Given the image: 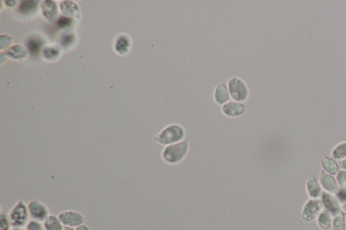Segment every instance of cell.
I'll list each match as a JSON object with an SVG mask.
<instances>
[{"label": "cell", "instance_id": "1", "mask_svg": "<svg viewBox=\"0 0 346 230\" xmlns=\"http://www.w3.org/2000/svg\"><path fill=\"white\" fill-rule=\"evenodd\" d=\"M186 131L182 125L171 124L166 126L155 135L153 140L159 145L168 146L186 139Z\"/></svg>", "mask_w": 346, "mask_h": 230}, {"label": "cell", "instance_id": "2", "mask_svg": "<svg viewBox=\"0 0 346 230\" xmlns=\"http://www.w3.org/2000/svg\"><path fill=\"white\" fill-rule=\"evenodd\" d=\"M190 149L188 139L165 146L161 153V158L164 163L169 165H176L181 163L186 158Z\"/></svg>", "mask_w": 346, "mask_h": 230}, {"label": "cell", "instance_id": "3", "mask_svg": "<svg viewBox=\"0 0 346 230\" xmlns=\"http://www.w3.org/2000/svg\"><path fill=\"white\" fill-rule=\"evenodd\" d=\"M228 85L230 98L232 101L245 103L250 97V89L242 78L232 76L228 78Z\"/></svg>", "mask_w": 346, "mask_h": 230}, {"label": "cell", "instance_id": "4", "mask_svg": "<svg viewBox=\"0 0 346 230\" xmlns=\"http://www.w3.org/2000/svg\"><path fill=\"white\" fill-rule=\"evenodd\" d=\"M8 215L12 228H25L31 219L28 206L23 200H18Z\"/></svg>", "mask_w": 346, "mask_h": 230}, {"label": "cell", "instance_id": "5", "mask_svg": "<svg viewBox=\"0 0 346 230\" xmlns=\"http://www.w3.org/2000/svg\"><path fill=\"white\" fill-rule=\"evenodd\" d=\"M323 202L320 199L309 198L304 204L302 210L300 220L304 222H311L317 218L320 213L323 211Z\"/></svg>", "mask_w": 346, "mask_h": 230}, {"label": "cell", "instance_id": "6", "mask_svg": "<svg viewBox=\"0 0 346 230\" xmlns=\"http://www.w3.org/2000/svg\"><path fill=\"white\" fill-rule=\"evenodd\" d=\"M58 216L65 227L77 228L87 222V218L83 213L74 210L62 211Z\"/></svg>", "mask_w": 346, "mask_h": 230}, {"label": "cell", "instance_id": "7", "mask_svg": "<svg viewBox=\"0 0 346 230\" xmlns=\"http://www.w3.org/2000/svg\"><path fill=\"white\" fill-rule=\"evenodd\" d=\"M27 206L31 220L43 223L51 215L48 207L40 200H31Z\"/></svg>", "mask_w": 346, "mask_h": 230}, {"label": "cell", "instance_id": "8", "mask_svg": "<svg viewBox=\"0 0 346 230\" xmlns=\"http://www.w3.org/2000/svg\"><path fill=\"white\" fill-rule=\"evenodd\" d=\"M320 200L323 202L324 209L329 211L333 216L342 211L341 202L336 195L323 191Z\"/></svg>", "mask_w": 346, "mask_h": 230}, {"label": "cell", "instance_id": "9", "mask_svg": "<svg viewBox=\"0 0 346 230\" xmlns=\"http://www.w3.org/2000/svg\"><path fill=\"white\" fill-rule=\"evenodd\" d=\"M246 107L244 104L235 101H230L221 107V111L228 118H235L244 114Z\"/></svg>", "mask_w": 346, "mask_h": 230}, {"label": "cell", "instance_id": "10", "mask_svg": "<svg viewBox=\"0 0 346 230\" xmlns=\"http://www.w3.org/2000/svg\"><path fill=\"white\" fill-rule=\"evenodd\" d=\"M319 183L324 191L332 193V194L336 195V193L340 189L338 183H337L336 179L334 178V176L326 173L323 169L320 171Z\"/></svg>", "mask_w": 346, "mask_h": 230}, {"label": "cell", "instance_id": "11", "mask_svg": "<svg viewBox=\"0 0 346 230\" xmlns=\"http://www.w3.org/2000/svg\"><path fill=\"white\" fill-rule=\"evenodd\" d=\"M230 98L228 85L223 81L220 82L216 86L215 90H214V101L217 105L222 106L224 104L230 101Z\"/></svg>", "mask_w": 346, "mask_h": 230}, {"label": "cell", "instance_id": "12", "mask_svg": "<svg viewBox=\"0 0 346 230\" xmlns=\"http://www.w3.org/2000/svg\"><path fill=\"white\" fill-rule=\"evenodd\" d=\"M323 189L315 176H310L306 183V191L308 196L312 199H319L323 194Z\"/></svg>", "mask_w": 346, "mask_h": 230}, {"label": "cell", "instance_id": "13", "mask_svg": "<svg viewBox=\"0 0 346 230\" xmlns=\"http://www.w3.org/2000/svg\"><path fill=\"white\" fill-rule=\"evenodd\" d=\"M131 47V37L127 34H120L115 42V49L117 54L126 55Z\"/></svg>", "mask_w": 346, "mask_h": 230}, {"label": "cell", "instance_id": "14", "mask_svg": "<svg viewBox=\"0 0 346 230\" xmlns=\"http://www.w3.org/2000/svg\"><path fill=\"white\" fill-rule=\"evenodd\" d=\"M320 164H321V167L323 170L332 176H336L339 171L341 170L338 161L335 160L331 157H322Z\"/></svg>", "mask_w": 346, "mask_h": 230}, {"label": "cell", "instance_id": "15", "mask_svg": "<svg viewBox=\"0 0 346 230\" xmlns=\"http://www.w3.org/2000/svg\"><path fill=\"white\" fill-rule=\"evenodd\" d=\"M316 224L322 230H329L332 226L333 215L329 211L324 209L317 217Z\"/></svg>", "mask_w": 346, "mask_h": 230}, {"label": "cell", "instance_id": "16", "mask_svg": "<svg viewBox=\"0 0 346 230\" xmlns=\"http://www.w3.org/2000/svg\"><path fill=\"white\" fill-rule=\"evenodd\" d=\"M45 230H64L65 226L58 215L51 214L43 223Z\"/></svg>", "mask_w": 346, "mask_h": 230}, {"label": "cell", "instance_id": "17", "mask_svg": "<svg viewBox=\"0 0 346 230\" xmlns=\"http://www.w3.org/2000/svg\"><path fill=\"white\" fill-rule=\"evenodd\" d=\"M42 10L43 15L49 21H53L58 15L57 5L54 1H45L42 5Z\"/></svg>", "mask_w": 346, "mask_h": 230}, {"label": "cell", "instance_id": "18", "mask_svg": "<svg viewBox=\"0 0 346 230\" xmlns=\"http://www.w3.org/2000/svg\"><path fill=\"white\" fill-rule=\"evenodd\" d=\"M331 158L336 161L346 159V141L340 142L333 148L331 152Z\"/></svg>", "mask_w": 346, "mask_h": 230}, {"label": "cell", "instance_id": "19", "mask_svg": "<svg viewBox=\"0 0 346 230\" xmlns=\"http://www.w3.org/2000/svg\"><path fill=\"white\" fill-rule=\"evenodd\" d=\"M43 45V39L40 36H31L27 43L29 52L32 54H37L39 53Z\"/></svg>", "mask_w": 346, "mask_h": 230}, {"label": "cell", "instance_id": "20", "mask_svg": "<svg viewBox=\"0 0 346 230\" xmlns=\"http://www.w3.org/2000/svg\"><path fill=\"white\" fill-rule=\"evenodd\" d=\"M331 228L333 230H346V213L343 211L333 215Z\"/></svg>", "mask_w": 346, "mask_h": 230}, {"label": "cell", "instance_id": "21", "mask_svg": "<svg viewBox=\"0 0 346 230\" xmlns=\"http://www.w3.org/2000/svg\"><path fill=\"white\" fill-rule=\"evenodd\" d=\"M60 55V49L56 46L45 47L43 51V57L48 61L57 59Z\"/></svg>", "mask_w": 346, "mask_h": 230}, {"label": "cell", "instance_id": "22", "mask_svg": "<svg viewBox=\"0 0 346 230\" xmlns=\"http://www.w3.org/2000/svg\"><path fill=\"white\" fill-rule=\"evenodd\" d=\"M37 5L38 4L36 1H23V3L20 5L18 10L21 13L29 14L36 10Z\"/></svg>", "mask_w": 346, "mask_h": 230}, {"label": "cell", "instance_id": "23", "mask_svg": "<svg viewBox=\"0 0 346 230\" xmlns=\"http://www.w3.org/2000/svg\"><path fill=\"white\" fill-rule=\"evenodd\" d=\"M12 229L8 215L1 213L0 215V230H11Z\"/></svg>", "mask_w": 346, "mask_h": 230}, {"label": "cell", "instance_id": "24", "mask_svg": "<svg viewBox=\"0 0 346 230\" xmlns=\"http://www.w3.org/2000/svg\"><path fill=\"white\" fill-rule=\"evenodd\" d=\"M336 179L340 189H346V171L341 169L336 175Z\"/></svg>", "mask_w": 346, "mask_h": 230}, {"label": "cell", "instance_id": "25", "mask_svg": "<svg viewBox=\"0 0 346 230\" xmlns=\"http://www.w3.org/2000/svg\"><path fill=\"white\" fill-rule=\"evenodd\" d=\"M25 230H45L43 223L31 220L24 228Z\"/></svg>", "mask_w": 346, "mask_h": 230}, {"label": "cell", "instance_id": "26", "mask_svg": "<svg viewBox=\"0 0 346 230\" xmlns=\"http://www.w3.org/2000/svg\"><path fill=\"white\" fill-rule=\"evenodd\" d=\"M75 41V36L73 34H65L60 38V43L64 47L70 46Z\"/></svg>", "mask_w": 346, "mask_h": 230}, {"label": "cell", "instance_id": "27", "mask_svg": "<svg viewBox=\"0 0 346 230\" xmlns=\"http://www.w3.org/2000/svg\"><path fill=\"white\" fill-rule=\"evenodd\" d=\"M72 23V19L71 18L65 17V16H62L58 20V25L60 28H66V27H69Z\"/></svg>", "mask_w": 346, "mask_h": 230}, {"label": "cell", "instance_id": "28", "mask_svg": "<svg viewBox=\"0 0 346 230\" xmlns=\"http://www.w3.org/2000/svg\"><path fill=\"white\" fill-rule=\"evenodd\" d=\"M336 195L342 204L346 202V189H339Z\"/></svg>", "mask_w": 346, "mask_h": 230}, {"label": "cell", "instance_id": "29", "mask_svg": "<svg viewBox=\"0 0 346 230\" xmlns=\"http://www.w3.org/2000/svg\"><path fill=\"white\" fill-rule=\"evenodd\" d=\"M339 165H340V168H341L342 170L346 171V159L340 160V162H339Z\"/></svg>", "mask_w": 346, "mask_h": 230}, {"label": "cell", "instance_id": "30", "mask_svg": "<svg viewBox=\"0 0 346 230\" xmlns=\"http://www.w3.org/2000/svg\"><path fill=\"white\" fill-rule=\"evenodd\" d=\"M76 230H91L90 229V228L89 227V226L85 225V224H83V225L78 226V228H77Z\"/></svg>", "mask_w": 346, "mask_h": 230}, {"label": "cell", "instance_id": "31", "mask_svg": "<svg viewBox=\"0 0 346 230\" xmlns=\"http://www.w3.org/2000/svg\"><path fill=\"white\" fill-rule=\"evenodd\" d=\"M342 209L344 213H346V202L342 204Z\"/></svg>", "mask_w": 346, "mask_h": 230}, {"label": "cell", "instance_id": "32", "mask_svg": "<svg viewBox=\"0 0 346 230\" xmlns=\"http://www.w3.org/2000/svg\"><path fill=\"white\" fill-rule=\"evenodd\" d=\"M64 230H76V228L65 227Z\"/></svg>", "mask_w": 346, "mask_h": 230}, {"label": "cell", "instance_id": "33", "mask_svg": "<svg viewBox=\"0 0 346 230\" xmlns=\"http://www.w3.org/2000/svg\"><path fill=\"white\" fill-rule=\"evenodd\" d=\"M11 230H24V228H12V229Z\"/></svg>", "mask_w": 346, "mask_h": 230}, {"label": "cell", "instance_id": "34", "mask_svg": "<svg viewBox=\"0 0 346 230\" xmlns=\"http://www.w3.org/2000/svg\"></svg>", "mask_w": 346, "mask_h": 230}]
</instances>
